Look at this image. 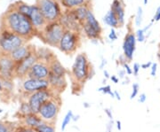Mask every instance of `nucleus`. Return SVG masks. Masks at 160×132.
I'll return each mask as SVG.
<instances>
[{
    "instance_id": "obj_1",
    "label": "nucleus",
    "mask_w": 160,
    "mask_h": 132,
    "mask_svg": "<svg viewBox=\"0 0 160 132\" xmlns=\"http://www.w3.org/2000/svg\"><path fill=\"white\" fill-rule=\"evenodd\" d=\"M0 30L10 31L28 42L37 35L29 18L15 10L11 5L0 16Z\"/></svg>"
},
{
    "instance_id": "obj_2",
    "label": "nucleus",
    "mask_w": 160,
    "mask_h": 132,
    "mask_svg": "<svg viewBox=\"0 0 160 132\" xmlns=\"http://www.w3.org/2000/svg\"><path fill=\"white\" fill-rule=\"evenodd\" d=\"M92 65L86 53H79L77 55L71 68L73 84L83 87L86 82L92 78Z\"/></svg>"
},
{
    "instance_id": "obj_3",
    "label": "nucleus",
    "mask_w": 160,
    "mask_h": 132,
    "mask_svg": "<svg viewBox=\"0 0 160 132\" xmlns=\"http://www.w3.org/2000/svg\"><path fill=\"white\" fill-rule=\"evenodd\" d=\"M65 32V29L60 21L48 22L46 28L43 29L37 36H38L45 44L52 47H58Z\"/></svg>"
},
{
    "instance_id": "obj_4",
    "label": "nucleus",
    "mask_w": 160,
    "mask_h": 132,
    "mask_svg": "<svg viewBox=\"0 0 160 132\" xmlns=\"http://www.w3.org/2000/svg\"><path fill=\"white\" fill-rule=\"evenodd\" d=\"M62 98L60 95H54L41 106L38 114L44 121L55 123L62 107Z\"/></svg>"
},
{
    "instance_id": "obj_5",
    "label": "nucleus",
    "mask_w": 160,
    "mask_h": 132,
    "mask_svg": "<svg viewBox=\"0 0 160 132\" xmlns=\"http://www.w3.org/2000/svg\"><path fill=\"white\" fill-rule=\"evenodd\" d=\"M35 5L39 8L47 22L58 21L62 15L60 0H36Z\"/></svg>"
},
{
    "instance_id": "obj_6",
    "label": "nucleus",
    "mask_w": 160,
    "mask_h": 132,
    "mask_svg": "<svg viewBox=\"0 0 160 132\" xmlns=\"http://www.w3.org/2000/svg\"><path fill=\"white\" fill-rule=\"evenodd\" d=\"M28 41L7 30H0V52L10 54L21 46L27 45Z\"/></svg>"
},
{
    "instance_id": "obj_7",
    "label": "nucleus",
    "mask_w": 160,
    "mask_h": 132,
    "mask_svg": "<svg viewBox=\"0 0 160 132\" xmlns=\"http://www.w3.org/2000/svg\"><path fill=\"white\" fill-rule=\"evenodd\" d=\"M81 45L80 32L65 30L58 48L66 55H71L77 52Z\"/></svg>"
},
{
    "instance_id": "obj_8",
    "label": "nucleus",
    "mask_w": 160,
    "mask_h": 132,
    "mask_svg": "<svg viewBox=\"0 0 160 132\" xmlns=\"http://www.w3.org/2000/svg\"><path fill=\"white\" fill-rule=\"evenodd\" d=\"M49 89L48 80H40V79H33V78H24L21 85V93L24 96L22 100H26L30 94L35 93L39 91Z\"/></svg>"
},
{
    "instance_id": "obj_9",
    "label": "nucleus",
    "mask_w": 160,
    "mask_h": 132,
    "mask_svg": "<svg viewBox=\"0 0 160 132\" xmlns=\"http://www.w3.org/2000/svg\"><path fill=\"white\" fill-rule=\"evenodd\" d=\"M15 65L10 54L0 52V81L13 80Z\"/></svg>"
},
{
    "instance_id": "obj_10",
    "label": "nucleus",
    "mask_w": 160,
    "mask_h": 132,
    "mask_svg": "<svg viewBox=\"0 0 160 132\" xmlns=\"http://www.w3.org/2000/svg\"><path fill=\"white\" fill-rule=\"evenodd\" d=\"M54 95H57V94H55L49 88L47 90H43V91H39V92H37L35 93L30 94L26 100L29 104L33 114H38V111H39L41 106L46 101H47L49 98L53 97Z\"/></svg>"
},
{
    "instance_id": "obj_11",
    "label": "nucleus",
    "mask_w": 160,
    "mask_h": 132,
    "mask_svg": "<svg viewBox=\"0 0 160 132\" xmlns=\"http://www.w3.org/2000/svg\"><path fill=\"white\" fill-rule=\"evenodd\" d=\"M37 61H38V59L36 53V48L29 54L28 57H26L22 61L18 62L15 65V71L14 75L19 79H24L27 77V75L29 72L30 68L33 67Z\"/></svg>"
},
{
    "instance_id": "obj_12",
    "label": "nucleus",
    "mask_w": 160,
    "mask_h": 132,
    "mask_svg": "<svg viewBox=\"0 0 160 132\" xmlns=\"http://www.w3.org/2000/svg\"><path fill=\"white\" fill-rule=\"evenodd\" d=\"M29 18L31 23H32V25H33V27H34L36 32H37V35L46 28V26L48 23L45 16H44V14L41 12L39 8L36 5L31 6V10H30Z\"/></svg>"
},
{
    "instance_id": "obj_13",
    "label": "nucleus",
    "mask_w": 160,
    "mask_h": 132,
    "mask_svg": "<svg viewBox=\"0 0 160 132\" xmlns=\"http://www.w3.org/2000/svg\"><path fill=\"white\" fill-rule=\"evenodd\" d=\"M50 75L49 65L43 61H37L30 68L27 75L28 78L40 79V80H47Z\"/></svg>"
},
{
    "instance_id": "obj_14",
    "label": "nucleus",
    "mask_w": 160,
    "mask_h": 132,
    "mask_svg": "<svg viewBox=\"0 0 160 132\" xmlns=\"http://www.w3.org/2000/svg\"><path fill=\"white\" fill-rule=\"evenodd\" d=\"M59 21L62 25L65 30H72V31L80 32V30L82 29V25L77 20L72 10H69L62 13Z\"/></svg>"
},
{
    "instance_id": "obj_15",
    "label": "nucleus",
    "mask_w": 160,
    "mask_h": 132,
    "mask_svg": "<svg viewBox=\"0 0 160 132\" xmlns=\"http://www.w3.org/2000/svg\"><path fill=\"white\" fill-rule=\"evenodd\" d=\"M136 36L132 32H128L125 36L124 43H123V51L124 56L126 58L127 60H132L133 52L135 51L136 47Z\"/></svg>"
},
{
    "instance_id": "obj_16",
    "label": "nucleus",
    "mask_w": 160,
    "mask_h": 132,
    "mask_svg": "<svg viewBox=\"0 0 160 132\" xmlns=\"http://www.w3.org/2000/svg\"><path fill=\"white\" fill-rule=\"evenodd\" d=\"M47 80L49 82V88L57 95H60L62 92H64L68 85L65 76H58L50 73Z\"/></svg>"
},
{
    "instance_id": "obj_17",
    "label": "nucleus",
    "mask_w": 160,
    "mask_h": 132,
    "mask_svg": "<svg viewBox=\"0 0 160 132\" xmlns=\"http://www.w3.org/2000/svg\"><path fill=\"white\" fill-rule=\"evenodd\" d=\"M35 49L34 45H25L21 46L18 49H16L15 51L10 53L11 58L14 60L15 63H18L20 61H22V59H24L26 57L29 56V54L32 52Z\"/></svg>"
},
{
    "instance_id": "obj_18",
    "label": "nucleus",
    "mask_w": 160,
    "mask_h": 132,
    "mask_svg": "<svg viewBox=\"0 0 160 132\" xmlns=\"http://www.w3.org/2000/svg\"><path fill=\"white\" fill-rule=\"evenodd\" d=\"M43 121H44L41 119V117L38 114H30V115L20 119L19 124H22V125H24V126H27L35 130L37 127L39 126Z\"/></svg>"
},
{
    "instance_id": "obj_19",
    "label": "nucleus",
    "mask_w": 160,
    "mask_h": 132,
    "mask_svg": "<svg viewBox=\"0 0 160 132\" xmlns=\"http://www.w3.org/2000/svg\"><path fill=\"white\" fill-rule=\"evenodd\" d=\"M36 53L39 61H43L49 64L54 58H56L55 54L52 52L51 50L47 47H39L36 49Z\"/></svg>"
},
{
    "instance_id": "obj_20",
    "label": "nucleus",
    "mask_w": 160,
    "mask_h": 132,
    "mask_svg": "<svg viewBox=\"0 0 160 132\" xmlns=\"http://www.w3.org/2000/svg\"><path fill=\"white\" fill-rule=\"evenodd\" d=\"M123 5L124 4H123L122 0H114L111 5V9H110L116 13L118 20L119 21L120 27L123 26L125 23V9H124Z\"/></svg>"
},
{
    "instance_id": "obj_21",
    "label": "nucleus",
    "mask_w": 160,
    "mask_h": 132,
    "mask_svg": "<svg viewBox=\"0 0 160 132\" xmlns=\"http://www.w3.org/2000/svg\"><path fill=\"white\" fill-rule=\"evenodd\" d=\"M49 68L50 73L58 76H66L67 75V70L62 66V64L59 61L57 58H54L52 61L49 62Z\"/></svg>"
},
{
    "instance_id": "obj_22",
    "label": "nucleus",
    "mask_w": 160,
    "mask_h": 132,
    "mask_svg": "<svg viewBox=\"0 0 160 132\" xmlns=\"http://www.w3.org/2000/svg\"><path fill=\"white\" fill-rule=\"evenodd\" d=\"M72 11L74 12L75 16L77 18V20H78L80 22V24L82 25V23L84 22L86 20V17H87V14H88L89 11H91V10L88 8V6H86V4H85V5L79 6V7H78V8H75Z\"/></svg>"
},
{
    "instance_id": "obj_23",
    "label": "nucleus",
    "mask_w": 160,
    "mask_h": 132,
    "mask_svg": "<svg viewBox=\"0 0 160 132\" xmlns=\"http://www.w3.org/2000/svg\"><path fill=\"white\" fill-rule=\"evenodd\" d=\"M82 29L84 30L86 35L90 38V39H101L102 37V34L100 32H98L97 30L92 28L91 26L89 24H87L86 21L82 23Z\"/></svg>"
},
{
    "instance_id": "obj_24",
    "label": "nucleus",
    "mask_w": 160,
    "mask_h": 132,
    "mask_svg": "<svg viewBox=\"0 0 160 132\" xmlns=\"http://www.w3.org/2000/svg\"><path fill=\"white\" fill-rule=\"evenodd\" d=\"M11 6H12L15 10L20 12L21 13L24 14L25 16L29 17L30 10H31V6L28 5L27 3L23 2V1H16L13 4H11Z\"/></svg>"
},
{
    "instance_id": "obj_25",
    "label": "nucleus",
    "mask_w": 160,
    "mask_h": 132,
    "mask_svg": "<svg viewBox=\"0 0 160 132\" xmlns=\"http://www.w3.org/2000/svg\"><path fill=\"white\" fill-rule=\"evenodd\" d=\"M104 21H105L106 24H108L109 26H110L112 29H116V28L120 27L119 21L118 20V17H117L116 13L112 10H110V11H109L106 13V15L104 16Z\"/></svg>"
},
{
    "instance_id": "obj_26",
    "label": "nucleus",
    "mask_w": 160,
    "mask_h": 132,
    "mask_svg": "<svg viewBox=\"0 0 160 132\" xmlns=\"http://www.w3.org/2000/svg\"><path fill=\"white\" fill-rule=\"evenodd\" d=\"M87 0H60L61 5L69 10H73L79 6L86 4Z\"/></svg>"
},
{
    "instance_id": "obj_27",
    "label": "nucleus",
    "mask_w": 160,
    "mask_h": 132,
    "mask_svg": "<svg viewBox=\"0 0 160 132\" xmlns=\"http://www.w3.org/2000/svg\"><path fill=\"white\" fill-rule=\"evenodd\" d=\"M30 114H33V112H32V109H31L29 104L28 103V101L27 100H22L19 110H18L19 119H22V118L30 115Z\"/></svg>"
},
{
    "instance_id": "obj_28",
    "label": "nucleus",
    "mask_w": 160,
    "mask_h": 132,
    "mask_svg": "<svg viewBox=\"0 0 160 132\" xmlns=\"http://www.w3.org/2000/svg\"><path fill=\"white\" fill-rule=\"evenodd\" d=\"M85 21H86L87 24H89L92 28H93L95 30H97L98 32H100L101 34L102 33V27H101L100 23L98 22V21L95 19L94 15H93V13H92L91 11H89V12H88L87 17H86V20Z\"/></svg>"
},
{
    "instance_id": "obj_29",
    "label": "nucleus",
    "mask_w": 160,
    "mask_h": 132,
    "mask_svg": "<svg viewBox=\"0 0 160 132\" xmlns=\"http://www.w3.org/2000/svg\"><path fill=\"white\" fill-rule=\"evenodd\" d=\"M35 130L37 132H56L55 123H51L47 121H43L39 126H38Z\"/></svg>"
},
{
    "instance_id": "obj_30",
    "label": "nucleus",
    "mask_w": 160,
    "mask_h": 132,
    "mask_svg": "<svg viewBox=\"0 0 160 132\" xmlns=\"http://www.w3.org/2000/svg\"><path fill=\"white\" fill-rule=\"evenodd\" d=\"M16 127L14 122L0 121V132H14Z\"/></svg>"
},
{
    "instance_id": "obj_31",
    "label": "nucleus",
    "mask_w": 160,
    "mask_h": 132,
    "mask_svg": "<svg viewBox=\"0 0 160 132\" xmlns=\"http://www.w3.org/2000/svg\"><path fill=\"white\" fill-rule=\"evenodd\" d=\"M72 117H73V113H72V111H70V110H69V111H68V113L65 115L64 118H63L62 123V127H61L62 131H65V130H66L67 126H68L69 123H70V121H72Z\"/></svg>"
},
{
    "instance_id": "obj_32",
    "label": "nucleus",
    "mask_w": 160,
    "mask_h": 132,
    "mask_svg": "<svg viewBox=\"0 0 160 132\" xmlns=\"http://www.w3.org/2000/svg\"><path fill=\"white\" fill-rule=\"evenodd\" d=\"M98 92H102L103 94H108V95H110L112 98H115L114 92H112L111 87L109 86V85H105V86L99 88V89H98Z\"/></svg>"
},
{
    "instance_id": "obj_33",
    "label": "nucleus",
    "mask_w": 160,
    "mask_h": 132,
    "mask_svg": "<svg viewBox=\"0 0 160 132\" xmlns=\"http://www.w3.org/2000/svg\"><path fill=\"white\" fill-rule=\"evenodd\" d=\"M14 132H37L34 129H31V128H29L27 126H24V125H22V124H19L16 127Z\"/></svg>"
},
{
    "instance_id": "obj_34",
    "label": "nucleus",
    "mask_w": 160,
    "mask_h": 132,
    "mask_svg": "<svg viewBox=\"0 0 160 132\" xmlns=\"http://www.w3.org/2000/svg\"><path fill=\"white\" fill-rule=\"evenodd\" d=\"M142 22V7H138L137 15H136V19H135V23L136 26H141V24Z\"/></svg>"
},
{
    "instance_id": "obj_35",
    "label": "nucleus",
    "mask_w": 160,
    "mask_h": 132,
    "mask_svg": "<svg viewBox=\"0 0 160 132\" xmlns=\"http://www.w3.org/2000/svg\"><path fill=\"white\" fill-rule=\"evenodd\" d=\"M138 92H139V84L138 83H133L132 84V91L130 99H133L137 96Z\"/></svg>"
},
{
    "instance_id": "obj_36",
    "label": "nucleus",
    "mask_w": 160,
    "mask_h": 132,
    "mask_svg": "<svg viewBox=\"0 0 160 132\" xmlns=\"http://www.w3.org/2000/svg\"><path fill=\"white\" fill-rule=\"evenodd\" d=\"M144 31H143V29H139L137 32H136V35H135V36H136V40L139 41V42H143L144 39H145V35H144Z\"/></svg>"
},
{
    "instance_id": "obj_37",
    "label": "nucleus",
    "mask_w": 160,
    "mask_h": 132,
    "mask_svg": "<svg viewBox=\"0 0 160 132\" xmlns=\"http://www.w3.org/2000/svg\"><path fill=\"white\" fill-rule=\"evenodd\" d=\"M140 69H141V65L138 63H134L133 64V68H132V74L135 75V76L138 75Z\"/></svg>"
},
{
    "instance_id": "obj_38",
    "label": "nucleus",
    "mask_w": 160,
    "mask_h": 132,
    "mask_svg": "<svg viewBox=\"0 0 160 132\" xmlns=\"http://www.w3.org/2000/svg\"><path fill=\"white\" fill-rule=\"evenodd\" d=\"M122 65H123V67H124V68H125V70H126V72L127 75H132V69L130 68V66L128 65V63L125 62V63L122 64Z\"/></svg>"
},
{
    "instance_id": "obj_39",
    "label": "nucleus",
    "mask_w": 160,
    "mask_h": 132,
    "mask_svg": "<svg viewBox=\"0 0 160 132\" xmlns=\"http://www.w3.org/2000/svg\"><path fill=\"white\" fill-rule=\"evenodd\" d=\"M150 69H151V71H150V75H151V76H156V75H157V69H158V64H152Z\"/></svg>"
},
{
    "instance_id": "obj_40",
    "label": "nucleus",
    "mask_w": 160,
    "mask_h": 132,
    "mask_svg": "<svg viewBox=\"0 0 160 132\" xmlns=\"http://www.w3.org/2000/svg\"><path fill=\"white\" fill-rule=\"evenodd\" d=\"M109 38L112 41H115L118 39V35L116 34L114 29H112V28H111V31H110V33L109 35Z\"/></svg>"
},
{
    "instance_id": "obj_41",
    "label": "nucleus",
    "mask_w": 160,
    "mask_h": 132,
    "mask_svg": "<svg viewBox=\"0 0 160 132\" xmlns=\"http://www.w3.org/2000/svg\"><path fill=\"white\" fill-rule=\"evenodd\" d=\"M160 20V6L157 9V12H156V13H155L154 17H153V20H152V21H158Z\"/></svg>"
},
{
    "instance_id": "obj_42",
    "label": "nucleus",
    "mask_w": 160,
    "mask_h": 132,
    "mask_svg": "<svg viewBox=\"0 0 160 132\" xmlns=\"http://www.w3.org/2000/svg\"><path fill=\"white\" fill-rule=\"evenodd\" d=\"M146 99H147L146 94H145V93H142V94L140 95L139 98H138V101H139L140 103H144V102L146 101Z\"/></svg>"
},
{
    "instance_id": "obj_43",
    "label": "nucleus",
    "mask_w": 160,
    "mask_h": 132,
    "mask_svg": "<svg viewBox=\"0 0 160 132\" xmlns=\"http://www.w3.org/2000/svg\"><path fill=\"white\" fill-rule=\"evenodd\" d=\"M152 64H153V63H151V62H148V63L142 64V65H141V68H142V69L149 68H151Z\"/></svg>"
},
{
    "instance_id": "obj_44",
    "label": "nucleus",
    "mask_w": 160,
    "mask_h": 132,
    "mask_svg": "<svg viewBox=\"0 0 160 132\" xmlns=\"http://www.w3.org/2000/svg\"><path fill=\"white\" fill-rule=\"evenodd\" d=\"M105 111V113H106V115H108V117H109L110 120H112L113 119V116H112V112L109 109V108H106V109L104 110Z\"/></svg>"
},
{
    "instance_id": "obj_45",
    "label": "nucleus",
    "mask_w": 160,
    "mask_h": 132,
    "mask_svg": "<svg viewBox=\"0 0 160 132\" xmlns=\"http://www.w3.org/2000/svg\"><path fill=\"white\" fill-rule=\"evenodd\" d=\"M126 75V70L124 69V70H120L119 72H118V75H119V78H124L125 77V75Z\"/></svg>"
},
{
    "instance_id": "obj_46",
    "label": "nucleus",
    "mask_w": 160,
    "mask_h": 132,
    "mask_svg": "<svg viewBox=\"0 0 160 132\" xmlns=\"http://www.w3.org/2000/svg\"><path fill=\"white\" fill-rule=\"evenodd\" d=\"M110 79H111V81H112L114 83H118V82H119V79H118L116 75H111V76H110Z\"/></svg>"
},
{
    "instance_id": "obj_47",
    "label": "nucleus",
    "mask_w": 160,
    "mask_h": 132,
    "mask_svg": "<svg viewBox=\"0 0 160 132\" xmlns=\"http://www.w3.org/2000/svg\"><path fill=\"white\" fill-rule=\"evenodd\" d=\"M114 94H115V98H117L118 100H121V97H120V95L118 92H117V91H115Z\"/></svg>"
},
{
    "instance_id": "obj_48",
    "label": "nucleus",
    "mask_w": 160,
    "mask_h": 132,
    "mask_svg": "<svg viewBox=\"0 0 160 132\" xmlns=\"http://www.w3.org/2000/svg\"><path fill=\"white\" fill-rule=\"evenodd\" d=\"M116 123H117V128H118V130H122V126H121V121H116Z\"/></svg>"
},
{
    "instance_id": "obj_49",
    "label": "nucleus",
    "mask_w": 160,
    "mask_h": 132,
    "mask_svg": "<svg viewBox=\"0 0 160 132\" xmlns=\"http://www.w3.org/2000/svg\"><path fill=\"white\" fill-rule=\"evenodd\" d=\"M104 76L106 77V79H108V78H110L109 72H108L107 70H104Z\"/></svg>"
},
{
    "instance_id": "obj_50",
    "label": "nucleus",
    "mask_w": 160,
    "mask_h": 132,
    "mask_svg": "<svg viewBox=\"0 0 160 132\" xmlns=\"http://www.w3.org/2000/svg\"><path fill=\"white\" fill-rule=\"evenodd\" d=\"M78 119H79V115H77V116H75V115H73V117H72V121H78Z\"/></svg>"
},
{
    "instance_id": "obj_51",
    "label": "nucleus",
    "mask_w": 160,
    "mask_h": 132,
    "mask_svg": "<svg viewBox=\"0 0 160 132\" xmlns=\"http://www.w3.org/2000/svg\"><path fill=\"white\" fill-rule=\"evenodd\" d=\"M84 106H85L86 108H88V107H90V105L86 102V103H84Z\"/></svg>"
},
{
    "instance_id": "obj_52",
    "label": "nucleus",
    "mask_w": 160,
    "mask_h": 132,
    "mask_svg": "<svg viewBox=\"0 0 160 132\" xmlns=\"http://www.w3.org/2000/svg\"><path fill=\"white\" fill-rule=\"evenodd\" d=\"M158 61H159L160 63V49L158 50Z\"/></svg>"
},
{
    "instance_id": "obj_53",
    "label": "nucleus",
    "mask_w": 160,
    "mask_h": 132,
    "mask_svg": "<svg viewBox=\"0 0 160 132\" xmlns=\"http://www.w3.org/2000/svg\"><path fill=\"white\" fill-rule=\"evenodd\" d=\"M143 2H144V5H147L148 4V0H143Z\"/></svg>"
},
{
    "instance_id": "obj_54",
    "label": "nucleus",
    "mask_w": 160,
    "mask_h": 132,
    "mask_svg": "<svg viewBox=\"0 0 160 132\" xmlns=\"http://www.w3.org/2000/svg\"><path fill=\"white\" fill-rule=\"evenodd\" d=\"M2 113H3V110L0 108V114H2Z\"/></svg>"
}]
</instances>
